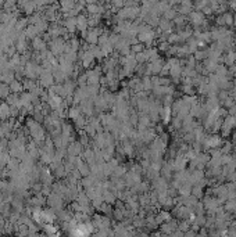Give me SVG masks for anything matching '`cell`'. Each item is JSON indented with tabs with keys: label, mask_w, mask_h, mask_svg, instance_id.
I'll list each match as a JSON object with an SVG mask.
<instances>
[{
	"label": "cell",
	"mask_w": 236,
	"mask_h": 237,
	"mask_svg": "<svg viewBox=\"0 0 236 237\" xmlns=\"http://www.w3.org/2000/svg\"><path fill=\"white\" fill-rule=\"evenodd\" d=\"M79 26H81L82 29L86 28V18L85 17H79Z\"/></svg>",
	"instance_id": "obj_3"
},
{
	"label": "cell",
	"mask_w": 236,
	"mask_h": 237,
	"mask_svg": "<svg viewBox=\"0 0 236 237\" xmlns=\"http://www.w3.org/2000/svg\"><path fill=\"white\" fill-rule=\"evenodd\" d=\"M81 171H82L83 175H88V173H89V168H88L86 165H81Z\"/></svg>",
	"instance_id": "obj_5"
},
{
	"label": "cell",
	"mask_w": 236,
	"mask_h": 237,
	"mask_svg": "<svg viewBox=\"0 0 236 237\" xmlns=\"http://www.w3.org/2000/svg\"><path fill=\"white\" fill-rule=\"evenodd\" d=\"M143 52V44L142 43H133L131 44V53L132 54H139Z\"/></svg>",
	"instance_id": "obj_1"
},
{
	"label": "cell",
	"mask_w": 236,
	"mask_h": 237,
	"mask_svg": "<svg viewBox=\"0 0 236 237\" xmlns=\"http://www.w3.org/2000/svg\"><path fill=\"white\" fill-rule=\"evenodd\" d=\"M88 9H89V11L92 14H99L100 11H101V9H100L97 4H89V7H88Z\"/></svg>",
	"instance_id": "obj_2"
},
{
	"label": "cell",
	"mask_w": 236,
	"mask_h": 237,
	"mask_svg": "<svg viewBox=\"0 0 236 237\" xmlns=\"http://www.w3.org/2000/svg\"><path fill=\"white\" fill-rule=\"evenodd\" d=\"M99 20H100L99 15H96V17H92V18H90V25H96V24L99 22Z\"/></svg>",
	"instance_id": "obj_4"
}]
</instances>
